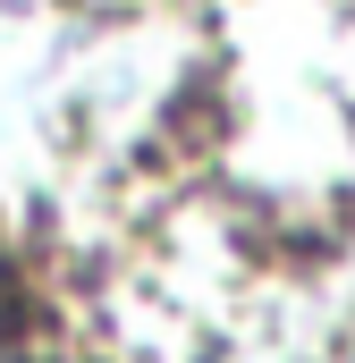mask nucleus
Segmentation results:
<instances>
[{
	"mask_svg": "<svg viewBox=\"0 0 355 363\" xmlns=\"http://www.w3.org/2000/svg\"><path fill=\"white\" fill-rule=\"evenodd\" d=\"M347 363H355V355H347Z\"/></svg>",
	"mask_w": 355,
	"mask_h": 363,
	"instance_id": "2",
	"label": "nucleus"
},
{
	"mask_svg": "<svg viewBox=\"0 0 355 363\" xmlns=\"http://www.w3.org/2000/svg\"><path fill=\"white\" fill-rule=\"evenodd\" d=\"M0 363H17V347H9V330H0Z\"/></svg>",
	"mask_w": 355,
	"mask_h": 363,
	"instance_id": "1",
	"label": "nucleus"
}]
</instances>
